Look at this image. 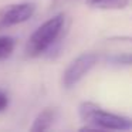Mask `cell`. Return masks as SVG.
<instances>
[{
    "label": "cell",
    "instance_id": "5b68a950",
    "mask_svg": "<svg viewBox=\"0 0 132 132\" xmlns=\"http://www.w3.org/2000/svg\"><path fill=\"white\" fill-rule=\"evenodd\" d=\"M57 119V109L55 108H44L33 121L30 131L33 132H43L53 126V123Z\"/></svg>",
    "mask_w": 132,
    "mask_h": 132
},
{
    "label": "cell",
    "instance_id": "277c9868",
    "mask_svg": "<svg viewBox=\"0 0 132 132\" xmlns=\"http://www.w3.org/2000/svg\"><path fill=\"white\" fill-rule=\"evenodd\" d=\"M36 12V4L30 2L13 3L0 9V30L9 29L17 24L26 23L33 17Z\"/></svg>",
    "mask_w": 132,
    "mask_h": 132
},
{
    "label": "cell",
    "instance_id": "7a4b0ae2",
    "mask_svg": "<svg viewBox=\"0 0 132 132\" xmlns=\"http://www.w3.org/2000/svg\"><path fill=\"white\" fill-rule=\"evenodd\" d=\"M78 114L85 126L82 129H105V131H128L132 129V119L123 115L105 111L94 102H82L78 106Z\"/></svg>",
    "mask_w": 132,
    "mask_h": 132
},
{
    "label": "cell",
    "instance_id": "6da1fadb",
    "mask_svg": "<svg viewBox=\"0 0 132 132\" xmlns=\"http://www.w3.org/2000/svg\"><path fill=\"white\" fill-rule=\"evenodd\" d=\"M65 26V14L58 13L37 27L29 37L26 44V54L29 57H40L48 53L63 36Z\"/></svg>",
    "mask_w": 132,
    "mask_h": 132
},
{
    "label": "cell",
    "instance_id": "8992f818",
    "mask_svg": "<svg viewBox=\"0 0 132 132\" xmlns=\"http://www.w3.org/2000/svg\"><path fill=\"white\" fill-rule=\"evenodd\" d=\"M87 4L101 10H122L129 4V0H85Z\"/></svg>",
    "mask_w": 132,
    "mask_h": 132
},
{
    "label": "cell",
    "instance_id": "9c48e42d",
    "mask_svg": "<svg viewBox=\"0 0 132 132\" xmlns=\"http://www.w3.org/2000/svg\"><path fill=\"white\" fill-rule=\"evenodd\" d=\"M112 60H114L115 63H119V64H132V55L131 54H122V55L114 57Z\"/></svg>",
    "mask_w": 132,
    "mask_h": 132
},
{
    "label": "cell",
    "instance_id": "3957f363",
    "mask_svg": "<svg viewBox=\"0 0 132 132\" xmlns=\"http://www.w3.org/2000/svg\"><path fill=\"white\" fill-rule=\"evenodd\" d=\"M100 55L97 53H82L75 57L71 63L67 65L63 72V85L64 88L70 89L75 87L95 65H97Z\"/></svg>",
    "mask_w": 132,
    "mask_h": 132
},
{
    "label": "cell",
    "instance_id": "ba28073f",
    "mask_svg": "<svg viewBox=\"0 0 132 132\" xmlns=\"http://www.w3.org/2000/svg\"><path fill=\"white\" fill-rule=\"evenodd\" d=\"M9 106V97L6 95V92L0 89V112H3Z\"/></svg>",
    "mask_w": 132,
    "mask_h": 132
},
{
    "label": "cell",
    "instance_id": "30bf717a",
    "mask_svg": "<svg viewBox=\"0 0 132 132\" xmlns=\"http://www.w3.org/2000/svg\"><path fill=\"white\" fill-rule=\"evenodd\" d=\"M111 40H126V41H132V37H123V36H121V37H111Z\"/></svg>",
    "mask_w": 132,
    "mask_h": 132
},
{
    "label": "cell",
    "instance_id": "52a82bcc",
    "mask_svg": "<svg viewBox=\"0 0 132 132\" xmlns=\"http://www.w3.org/2000/svg\"><path fill=\"white\" fill-rule=\"evenodd\" d=\"M16 38L10 36H0V60L10 57L14 51Z\"/></svg>",
    "mask_w": 132,
    "mask_h": 132
}]
</instances>
